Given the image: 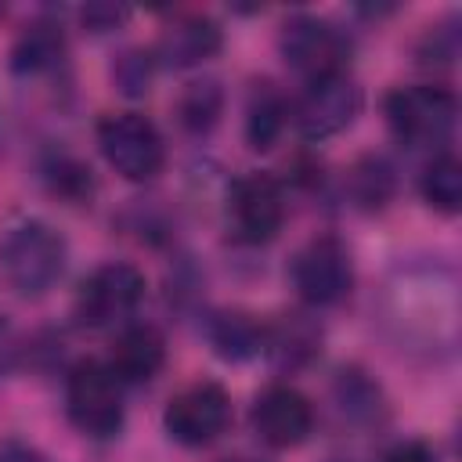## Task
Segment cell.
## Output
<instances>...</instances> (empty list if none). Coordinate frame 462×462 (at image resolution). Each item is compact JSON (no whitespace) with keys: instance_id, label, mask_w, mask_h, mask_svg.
I'll use <instances>...</instances> for the list:
<instances>
[{"instance_id":"cell-7","label":"cell","mask_w":462,"mask_h":462,"mask_svg":"<svg viewBox=\"0 0 462 462\" xmlns=\"http://www.w3.org/2000/svg\"><path fill=\"white\" fill-rule=\"evenodd\" d=\"M144 274L126 263V260H112V263H101L94 267L79 289H76V300H72V318L83 325V328H112V325H123L144 300Z\"/></svg>"},{"instance_id":"cell-12","label":"cell","mask_w":462,"mask_h":462,"mask_svg":"<svg viewBox=\"0 0 462 462\" xmlns=\"http://www.w3.org/2000/svg\"><path fill=\"white\" fill-rule=\"evenodd\" d=\"M249 422H253V433L267 448H296L314 430V404L296 386L271 383L256 393L249 408Z\"/></svg>"},{"instance_id":"cell-20","label":"cell","mask_w":462,"mask_h":462,"mask_svg":"<svg viewBox=\"0 0 462 462\" xmlns=\"http://www.w3.org/2000/svg\"><path fill=\"white\" fill-rule=\"evenodd\" d=\"M220 112H224V90L213 76H199V79H188L177 94V123L191 134V137H202L209 134L217 123H220Z\"/></svg>"},{"instance_id":"cell-13","label":"cell","mask_w":462,"mask_h":462,"mask_svg":"<svg viewBox=\"0 0 462 462\" xmlns=\"http://www.w3.org/2000/svg\"><path fill=\"white\" fill-rule=\"evenodd\" d=\"M105 365L116 372V379L123 386L148 383L166 365V336L155 325H148V321L123 325L116 332V339H112V350H108Z\"/></svg>"},{"instance_id":"cell-30","label":"cell","mask_w":462,"mask_h":462,"mask_svg":"<svg viewBox=\"0 0 462 462\" xmlns=\"http://www.w3.org/2000/svg\"><path fill=\"white\" fill-rule=\"evenodd\" d=\"M224 462H263V458H253V455H235V458H224Z\"/></svg>"},{"instance_id":"cell-23","label":"cell","mask_w":462,"mask_h":462,"mask_svg":"<svg viewBox=\"0 0 462 462\" xmlns=\"http://www.w3.org/2000/svg\"><path fill=\"white\" fill-rule=\"evenodd\" d=\"M43 177L51 184L54 195L61 199H72V202H83L94 195V173L87 162H79L76 155H65V152H54L47 162H43Z\"/></svg>"},{"instance_id":"cell-1","label":"cell","mask_w":462,"mask_h":462,"mask_svg":"<svg viewBox=\"0 0 462 462\" xmlns=\"http://www.w3.org/2000/svg\"><path fill=\"white\" fill-rule=\"evenodd\" d=\"M383 321L401 350L451 354L458 343V282L451 267L408 263L383 285Z\"/></svg>"},{"instance_id":"cell-4","label":"cell","mask_w":462,"mask_h":462,"mask_svg":"<svg viewBox=\"0 0 462 462\" xmlns=\"http://www.w3.org/2000/svg\"><path fill=\"white\" fill-rule=\"evenodd\" d=\"M65 415L69 422L94 440H108L123 430L126 404H123V383L116 372L97 361L83 357L65 375Z\"/></svg>"},{"instance_id":"cell-24","label":"cell","mask_w":462,"mask_h":462,"mask_svg":"<svg viewBox=\"0 0 462 462\" xmlns=\"http://www.w3.org/2000/svg\"><path fill=\"white\" fill-rule=\"evenodd\" d=\"M415 54H419L422 69H448V65H455V58H458V22L451 18L444 25H433L422 36Z\"/></svg>"},{"instance_id":"cell-21","label":"cell","mask_w":462,"mask_h":462,"mask_svg":"<svg viewBox=\"0 0 462 462\" xmlns=\"http://www.w3.org/2000/svg\"><path fill=\"white\" fill-rule=\"evenodd\" d=\"M397 191V170L383 155H365L346 173V195L357 209H383Z\"/></svg>"},{"instance_id":"cell-11","label":"cell","mask_w":462,"mask_h":462,"mask_svg":"<svg viewBox=\"0 0 462 462\" xmlns=\"http://www.w3.org/2000/svg\"><path fill=\"white\" fill-rule=\"evenodd\" d=\"M227 220H231V231L238 242H249V245L271 242L285 224L282 184L263 170H249V173L235 177L231 191H227Z\"/></svg>"},{"instance_id":"cell-29","label":"cell","mask_w":462,"mask_h":462,"mask_svg":"<svg viewBox=\"0 0 462 462\" xmlns=\"http://www.w3.org/2000/svg\"><path fill=\"white\" fill-rule=\"evenodd\" d=\"M11 357H14V339H11V328L0 321V375L11 368Z\"/></svg>"},{"instance_id":"cell-6","label":"cell","mask_w":462,"mask_h":462,"mask_svg":"<svg viewBox=\"0 0 462 462\" xmlns=\"http://www.w3.org/2000/svg\"><path fill=\"white\" fill-rule=\"evenodd\" d=\"M278 51H282L285 65L296 69L310 83L321 76L346 72L354 43H350L346 29H339L336 22H328L321 14H292V18H285V25L278 32Z\"/></svg>"},{"instance_id":"cell-28","label":"cell","mask_w":462,"mask_h":462,"mask_svg":"<svg viewBox=\"0 0 462 462\" xmlns=\"http://www.w3.org/2000/svg\"><path fill=\"white\" fill-rule=\"evenodd\" d=\"M0 462H47L43 451H36L25 440H4L0 444Z\"/></svg>"},{"instance_id":"cell-9","label":"cell","mask_w":462,"mask_h":462,"mask_svg":"<svg viewBox=\"0 0 462 462\" xmlns=\"http://www.w3.org/2000/svg\"><path fill=\"white\" fill-rule=\"evenodd\" d=\"M292 289L307 307H336L350 296L354 289V260L343 238L336 235H318L310 238L289 267Z\"/></svg>"},{"instance_id":"cell-26","label":"cell","mask_w":462,"mask_h":462,"mask_svg":"<svg viewBox=\"0 0 462 462\" xmlns=\"http://www.w3.org/2000/svg\"><path fill=\"white\" fill-rule=\"evenodd\" d=\"M126 18H130V11H126V7H116V4H87V7L79 11V22H83L90 32H108V29L123 25Z\"/></svg>"},{"instance_id":"cell-5","label":"cell","mask_w":462,"mask_h":462,"mask_svg":"<svg viewBox=\"0 0 462 462\" xmlns=\"http://www.w3.org/2000/svg\"><path fill=\"white\" fill-rule=\"evenodd\" d=\"M97 148L105 162L130 184L159 177L166 162V144L159 126L141 112H112L97 123Z\"/></svg>"},{"instance_id":"cell-22","label":"cell","mask_w":462,"mask_h":462,"mask_svg":"<svg viewBox=\"0 0 462 462\" xmlns=\"http://www.w3.org/2000/svg\"><path fill=\"white\" fill-rule=\"evenodd\" d=\"M419 191H422L426 206H433L444 217H455L462 209V162L451 148H440L426 162V170L419 177Z\"/></svg>"},{"instance_id":"cell-2","label":"cell","mask_w":462,"mask_h":462,"mask_svg":"<svg viewBox=\"0 0 462 462\" xmlns=\"http://www.w3.org/2000/svg\"><path fill=\"white\" fill-rule=\"evenodd\" d=\"M65 263H69V242L47 220L36 217L18 220L0 238V274L25 300H36L47 289H54L58 278L65 274Z\"/></svg>"},{"instance_id":"cell-14","label":"cell","mask_w":462,"mask_h":462,"mask_svg":"<svg viewBox=\"0 0 462 462\" xmlns=\"http://www.w3.org/2000/svg\"><path fill=\"white\" fill-rule=\"evenodd\" d=\"M220 47H224V29L209 14H180L162 29L152 58L155 65L162 61L173 69H191V65L209 61Z\"/></svg>"},{"instance_id":"cell-18","label":"cell","mask_w":462,"mask_h":462,"mask_svg":"<svg viewBox=\"0 0 462 462\" xmlns=\"http://www.w3.org/2000/svg\"><path fill=\"white\" fill-rule=\"evenodd\" d=\"M209 343L224 361H245L263 350V321L242 314V310H224L209 318Z\"/></svg>"},{"instance_id":"cell-8","label":"cell","mask_w":462,"mask_h":462,"mask_svg":"<svg viewBox=\"0 0 462 462\" xmlns=\"http://www.w3.org/2000/svg\"><path fill=\"white\" fill-rule=\"evenodd\" d=\"M365 94L350 72L321 76L303 87L296 105H289V119L303 141H328L343 134L357 116H361Z\"/></svg>"},{"instance_id":"cell-27","label":"cell","mask_w":462,"mask_h":462,"mask_svg":"<svg viewBox=\"0 0 462 462\" xmlns=\"http://www.w3.org/2000/svg\"><path fill=\"white\" fill-rule=\"evenodd\" d=\"M383 462H437V451L426 440L408 437V440H397L393 448H386Z\"/></svg>"},{"instance_id":"cell-16","label":"cell","mask_w":462,"mask_h":462,"mask_svg":"<svg viewBox=\"0 0 462 462\" xmlns=\"http://www.w3.org/2000/svg\"><path fill=\"white\" fill-rule=\"evenodd\" d=\"M285 126H289V101H285V94L271 79L253 83V90L245 97V141H249V148L253 152L274 148Z\"/></svg>"},{"instance_id":"cell-15","label":"cell","mask_w":462,"mask_h":462,"mask_svg":"<svg viewBox=\"0 0 462 462\" xmlns=\"http://www.w3.org/2000/svg\"><path fill=\"white\" fill-rule=\"evenodd\" d=\"M321 350V325L300 310L292 314H278L274 321L263 325V357L278 368V372H296L303 365H310Z\"/></svg>"},{"instance_id":"cell-19","label":"cell","mask_w":462,"mask_h":462,"mask_svg":"<svg viewBox=\"0 0 462 462\" xmlns=\"http://www.w3.org/2000/svg\"><path fill=\"white\" fill-rule=\"evenodd\" d=\"M61 54H65L61 29L51 25V22H32V25H25V32L14 40L11 69H14L18 76L51 72L54 65H61Z\"/></svg>"},{"instance_id":"cell-3","label":"cell","mask_w":462,"mask_h":462,"mask_svg":"<svg viewBox=\"0 0 462 462\" xmlns=\"http://www.w3.org/2000/svg\"><path fill=\"white\" fill-rule=\"evenodd\" d=\"M390 134L408 148H444L458 123V97L437 83L393 87L383 101Z\"/></svg>"},{"instance_id":"cell-17","label":"cell","mask_w":462,"mask_h":462,"mask_svg":"<svg viewBox=\"0 0 462 462\" xmlns=\"http://www.w3.org/2000/svg\"><path fill=\"white\" fill-rule=\"evenodd\" d=\"M332 393H336L339 415H343L346 422L372 426V422H383V415H386V397H383L379 383H372L368 372H361V368H354V365L336 372Z\"/></svg>"},{"instance_id":"cell-25","label":"cell","mask_w":462,"mask_h":462,"mask_svg":"<svg viewBox=\"0 0 462 462\" xmlns=\"http://www.w3.org/2000/svg\"><path fill=\"white\" fill-rule=\"evenodd\" d=\"M152 72H155V58L152 51H126L116 65V87L130 97H141L148 94V83H152Z\"/></svg>"},{"instance_id":"cell-10","label":"cell","mask_w":462,"mask_h":462,"mask_svg":"<svg viewBox=\"0 0 462 462\" xmlns=\"http://www.w3.org/2000/svg\"><path fill=\"white\" fill-rule=\"evenodd\" d=\"M227 426H231V393L213 379H199L177 390L162 411V430L180 448H206Z\"/></svg>"}]
</instances>
